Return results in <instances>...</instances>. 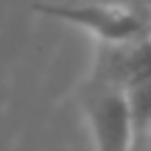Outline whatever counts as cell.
Listing matches in <instances>:
<instances>
[{"instance_id": "cell-2", "label": "cell", "mask_w": 151, "mask_h": 151, "mask_svg": "<svg viewBox=\"0 0 151 151\" xmlns=\"http://www.w3.org/2000/svg\"><path fill=\"white\" fill-rule=\"evenodd\" d=\"M151 80V38L129 45H100L93 62L91 85L127 91Z\"/></svg>"}, {"instance_id": "cell-5", "label": "cell", "mask_w": 151, "mask_h": 151, "mask_svg": "<svg viewBox=\"0 0 151 151\" xmlns=\"http://www.w3.org/2000/svg\"><path fill=\"white\" fill-rule=\"evenodd\" d=\"M147 151H151V136H149V140H147Z\"/></svg>"}, {"instance_id": "cell-3", "label": "cell", "mask_w": 151, "mask_h": 151, "mask_svg": "<svg viewBox=\"0 0 151 151\" xmlns=\"http://www.w3.org/2000/svg\"><path fill=\"white\" fill-rule=\"evenodd\" d=\"M85 111L91 124L96 151H129L131 129H129L127 100L122 91L91 85L85 91Z\"/></svg>"}, {"instance_id": "cell-4", "label": "cell", "mask_w": 151, "mask_h": 151, "mask_svg": "<svg viewBox=\"0 0 151 151\" xmlns=\"http://www.w3.org/2000/svg\"><path fill=\"white\" fill-rule=\"evenodd\" d=\"M136 2H140V5L145 7V11L151 16V0H136Z\"/></svg>"}, {"instance_id": "cell-1", "label": "cell", "mask_w": 151, "mask_h": 151, "mask_svg": "<svg viewBox=\"0 0 151 151\" xmlns=\"http://www.w3.org/2000/svg\"><path fill=\"white\" fill-rule=\"evenodd\" d=\"M40 16L80 27L100 45H129L151 38V16L136 0H93V2H33Z\"/></svg>"}]
</instances>
